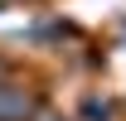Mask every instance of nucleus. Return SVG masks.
Wrapping results in <instances>:
<instances>
[{
	"mask_svg": "<svg viewBox=\"0 0 126 121\" xmlns=\"http://www.w3.org/2000/svg\"><path fill=\"white\" fill-rule=\"evenodd\" d=\"M24 116H29V97H24V87L0 82V121H24Z\"/></svg>",
	"mask_w": 126,
	"mask_h": 121,
	"instance_id": "obj_1",
	"label": "nucleus"
}]
</instances>
